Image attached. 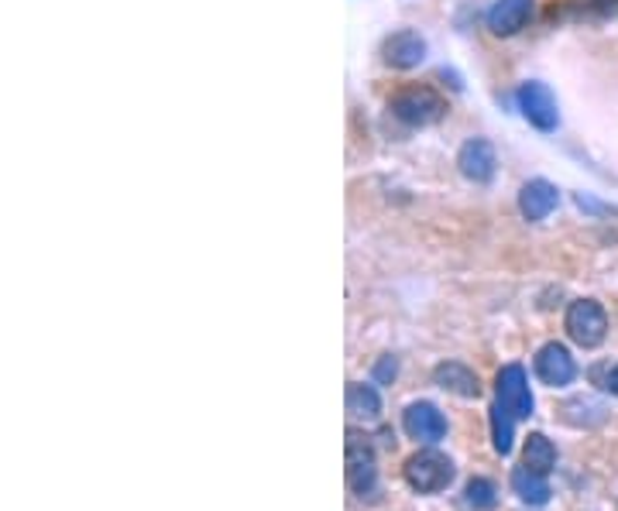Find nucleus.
<instances>
[{
  "instance_id": "obj_1",
  "label": "nucleus",
  "mask_w": 618,
  "mask_h": 511,
  "mask_svg": "<svg viewBox=\"0 0 618 511\" xmlns=\"http://www.w3.org/2000/svg\"><path fill=\"white\" fill-rule=\"evenodd\" d=\"M454 464H450V456H444L440 450H420V453H412L405 460V467H402V477L412 491H420V495H440L447 491L450 484H454Z\"/></svg>"
},
{
  "instance_id": "obj_2",
  "label": "nucleus",
  "mask_w": 618,
  "mask_h": 511,
  "mask_svg": "<svg viewBox=\"0 0 618 511\" xmlns=\"http://www.w3.org/2000/svg\"><path fill=\"white\" fill-rule=\"evenodd\" d=\"M389 111L409 127H426L444 117L447 100L430 86H405L389 100Z\"/></svg>"
},
{
  "instance_id": "obj_3",
  "label": "nucleus",
  "mask_w": 618,
  "mask_h": 511,
  "mask_svg": "<svg viewBox=\"0 0 618 511\" xmlns=\"http://www.w3.org/2000/svg\"><path fill=\"white\" fill-rule=\"evenodd\" d=\"M566 334L584 350L598 347L608 337V313L602 310V302L595 299H577L566 310Z\"/></svg>"
},
{
  "instance_id": "obj_4",
  "label": "nucleus",
  "mask_w": 618,
  "mask_h": 511,
  "mask_svg": "<svg viewBox=\"0 0 618 511\" xmlns=\"http://www.w3.org/2000/svg\"><path fill=\"white\" fill-rule=\"evenodd\" d=\"M347 488L357 498H371L378 488V467H375V450L368 437L347 432Z\"/></svg>"
},
{
  "instance_id": "obj_5",
  "label": "nucleus",
  "mask_w": 618,
  "mask_h": 511,
  "mask_svg": "<svg viewBox=\"0 0 618 511\" xmlns=\"http://www.w3.org/2000/svg\"><path fill=\"white\" fill-rule=\"evenodd\" d=\"M519 111L536 127V131H543V135L557 131V124H560L557 96H553V90L547 83H536V80L523 83V90H519Z\"/></svg>"
},
{
  "instance_id": "obj_6",
  "label": "nucleus",
  "mask_w": 618,
  "mask_h": 511,
  "mask_svg": "<svg viewBox=\"0 0 618 511\" xmlns=\"http://www.w3.org/2000/svg\"><path fill=\"white\" fill-rule=\"evenodd\" d=\"M402 429L416 443H440L447 437V419L433 402H412L402 416Z\"/></svg>"
},
{
  "instance_id": "obj_7",
  "label": "nucleus",
  "mask_w": 618,
  "mask_h": 511,
  "mask_svg": "<svg viewBox=\"0 0 618 511\" xmlns=\"http://www.w3.org/2000/svg\"><path fill=\"white\" fill-rule=\"evenodd\" d=\"M499 402L508 408L515 419H529L533 416V392H529V378H526V368L523 364H508L499 371Z\"/></svg>"
},
{
  "instance_id": "obj_8",
  "label": "nucleus",
  "mask_w": 618,
  "mask_h": 511,
  "mask_svg": "<svg viewBox=\"0 0 618 511\" xmlns=\"http://www.w3.org/2000/svg\"><path fill=\"white\" fill-rule=\"evenodd\" d=\"M533 364H536V378L543 381V385H550V388H563V385H571V381L577 378V364H574L571 350H566L563 344L539 347Z\"/></svg>"
},
{
  "instance_id": "obj_9",
  "label": "nucleus",
  "mask_w": 618,
  "mask_h": 511,
  "mask_svg": "<svg viewBox=\"0 0 618 511\" xmlns=\"http://www.w3.org/2000/svg\"><path fill=\"white\" fill-rule=\"evenodd\" d=\"M457 169H460L464 178H471V183L484 186V183H492L495 172H499V155L484 138H471V141H464V148H460Z\"/></svg>"
},
{
  "instance_id": "obj_10",
  "label": "nucleus",
  "mask_w": 618,
  "mask_h": 511,
  "mask_svg": "<svg viewBox=\"0 0 618 511\" xmlns=\"http://www.w3.org/2000/svg\"><path fill=\"white\" fill-rule=\"evenodd\" d=\"M533 18V0H495L492 8H488V28L499 38H512L519 35Z\"/></svg>"
},
{
  "instance_id": "obj_11",
  "label": "nucleus",
  "mask_w": 618,
  "mask_h": 511,
  "mask_svg": "<svg viewBox=\"0 0 618 511\" xmlns=\"http://www.w3.org/2000/svg\"><path fill=\"white\" fill-rule=\"evenodd\" d=\"M423 59H426V42L420 32L402 28L385 42V62L392 69H416V66H423Z\"/></svg>"
},
{
  "instance_id": "obj_12",
  "label": "nucleus",
  "mask_w": 618,
  "mask_h": 511,
  "mask_svg": "<svg viewBox=\"0 0 618 511\" xmlns=\"http://www.w3.org/2000/svg\"><path fill=\"white\" fill-rule=\"evenodd\" d=\"M560 202V189L553 183H547V178H533V183L523 186L519 193V210L526 220H547Z\"/></svg>"
},
{
  "instance_id": "obj_13",
  "label": "nucleus",
  "mask_w": 618,
  "mask_h": 511,
  "mask_svg": "<svg viewBox=\"0 0 618 511\" xmlns=\"http://www.w3.org/2000/svg\"><path fill=\"white\" fill-rule=\"evenodd\" d=\"M433 381L440 385L444 392L457 395V398H478L481 395V385H478V374L471 368H464L457 361H447L433 371Z\"/></svg>"
},
{
  "instance_id": "obj_14",
  "label": "nucleus",
  "mask_w": 618,
  "mask_h": 511,
  "mask_svg": "<svg viewBox=\"0 0 618 511\" xmlns=\"http://www.w3.org/2000/svg\"><path fill=\"white\" fill-rule=\"evenodd\" d=\"M347 416L354 422H375L381 416V398L371 385H360V381H354V385H347Z\"/></svg>"
},
{
  "instance_id": "obj_15",
  "label": "nucleus",
  "mask_w": 618,
  "mask_h": 511,
  "mask_svg": "<svg viewBox=\"0 0 618 511\" xmlns=\"http://www.w3.org/2000/svg\"><path fill=\"white\" fill-rule=\"evenodd\" d=\"M512 491L519 495L526 504H547L550 495H553L550 484H547V477L536 474V471H529L526 464L512 471Z\"/></svg>"
},
{
  "instance_id": "obj_16",
  "label": "nucleus",
  "mask_w": 618,
  "mask_h": 511,
  "mask_svg": "<svg viewBox=\"0 0 618 511\" xmlns=\"http://www.w3.org/2000/svg\"><path fill=\"white\" fill-rule=\"evenodd\" d=\"M523 464L536 474H550L557 467V446L543 437V432H533V437L526 440L523 446Z\"/></svg>"
},
{
  "instance_id": "obj_17",
  "label": "nucleus",
  "mask_w": 618,
  "mask_h": 511,
  "mask_svg": "<svg viewBox=\"0 0 618 511\" xmlns=\"http://www.w3.org/2000/svg\"><path fill=\"white\" fill-rule=\"evenodd\" d=\"M492 440H495V450L502 456L512 453V440H515V416L508 413V408L495 398L492 405Z\"/></svg>"
},
{
  "instance_id": "obj_18",
  "label": "nucleus",
  "mask_w": 618,
  "mask_h": 511,
  "mask_svg": "<svg viewBox=\"0 0 618 511\" xmlns=\"http://www.w3.org/2000/svg\"><path fill=\"white\" fill-rule=\"evenodd\" d=\"M464 504H468L471 511H492V508L499 504L495 484L484 480V477L468 480V488H464Z\"/></svg>"
},
{
  "instance_id": "obj_19",
  "label": "nucleus",
  "mask_w": 618,
  "mask_h": 511,
  "mask_svg": "<svg viewBox=\"0 0 618 511\" xmlns=\"http://www.w3.org/2000/svg\"><path fill=\"white\" fill-rule=\"evenodd\" d=\"M396 374H399V361H396L392 353H389V357H381V361L375 364V381H378V385H392Z\"/></svg>"
},
{
  "instance_id": "obj_20",
  "label": "nucleus",
  "mask_w": 618,
  "mask_h": 511,
  "mask_svg": "<svg viewBox=\"0 0 618 511\" xmlns=\"http://www.w3.org/2000/svg\"><path fill=\"white\" fill-rule=\"evenodd\" d=\"M605 388H608L611 395H618V368H611V374H608V381H605Z\"/></svg>"
}]
</instances>
